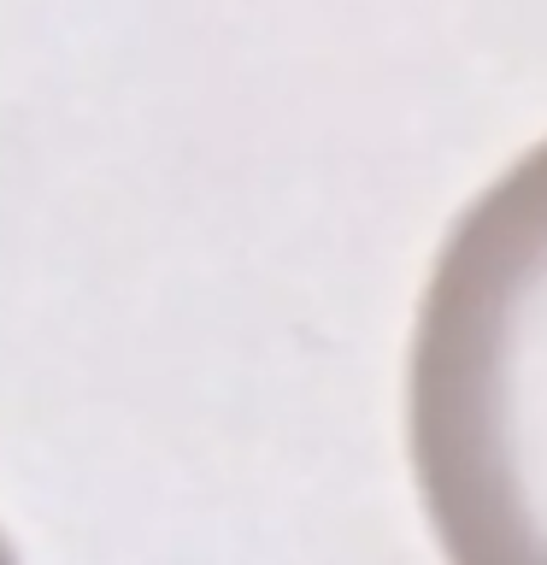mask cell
Listing matches in <instances>:
<instances>
[{"instance_id":"cell-1","label":"cell","mask_w":547,"mask_h":565,"mask_svg":"<svg viewBox=\"0 0 547 565\" xmlns=\"http://www.w3.org/2000/svg\"><path fill=\"white\" fill-rule=\"evenodd\" d=\"M406 454L448 565H547V141L459 212L423 277Z\"/></svg>"},{"instance_id":"cell-2","label":"cell","mask_w":547,"mask_h":565,"mask_svg":"<svg viewBox=\"0 0 547 565\" xmlns=\"http://www.w3.org/2000/svg\"><path fill=\"white\" fill-rule=\"evenodd\" d=\"M0 565H18V559H12V547H7V536H0Z\"/></svg>"}]
</instances>
